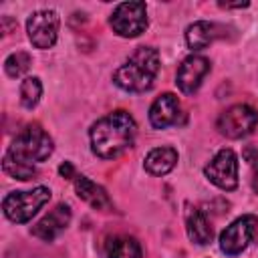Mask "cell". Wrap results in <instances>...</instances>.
Masks as SVG:
<instances>
[{"label": "cell", "mask_w": 258, "mask_h": 258, "mask_svg": "<svg viewBox=\"0 0 258 258\" xmlns=\"http://www.w3.org/2000/svg\"><path fill=\"white\" fill-rule=\"evenodd\" d=\"M137 125L127 111H113L93 123L89 137L91 149L101 159H115L135 141Z\"/></svg>", "instance_id": "obj_1"}, {"label": "cell", "mask_w": 258, "mask_h": 258, "mask_svg": "<svg viewBox=\"0 0 258 258\" xmlns=\"http://www.w3.org/2000/svg\"><path fill=\"white\" fill-rule=\"evenodd\" d=\"M159 73V52L151 46H139L115 73L113 83L129 93H143L153 87Z\"/></svg>", "instance_id": "obj_2"}, {"label": "cell", "mask_w": 258, "mask_h": 258, "mask_svg": "<svg viewBox=\"0 0 258 258\" xmlns=\"http://www.w3.org/2000/svg\"><path fill=\"white\" fill-rule=\"evenodd\" d=\"M52 149L54 145L50 135L40 125H28L18 133V137L12 141L6 153L28 163H38L44 161L52 153Z\"/></svg>", "instance_id": "obj_3"}, {"label": "cell", "mask_w": 258, "mask_h": 258, "mask_svg": "<svg viewBox=\"0 0 258 258\" xmlns=\"http://www.w3.org/2000/svg\"><path fill=\"white\" fill-rule=\"evenodd\" d=\"M48 200H50V189L44 185H38V187L28 189V191H10L2 200V210L10 222L24 224V222L32 220V216Z\"/></svg>", "instance_id": "obj_4"}, {"label": "cell", "mask_w": 258, "mask_h": 258, "mask_svg": "<svg viewBox=\"0 0 258 258\" xmlns=\"http://www.w3.org/2000/svg\"><path fill=\"white\" fill-rule=\"evenodd\" d=\"M258 125V113L244 103L232 105L226 111L220 113L218 117V131L228 137V139H242L246 135H250Z\"/></svg>", "instance_id": "obj_5"}, {"label": "cell", "mask_w": 258, "mask_h": 258, "mask_svg": "<svg viewBox=\"0 0 258 258\" xmlns=\"http://www.w3.org/2000/svg\"><path fill=\"white\" fill-rule=\"evenodd\" d=\"M111 28L123 38H135L147 28V8L145 2H123L119 4L111 18Z\"/></svg>", "instance_id": "obj_6"}, {"label": "cell", "mask_w": 258, "mask_h": 258, "mask_svg": "<svg viewBox=\"0 0 258 258\" xmlns=\"http://www.w3.org/2000/svg\"><path fill=\"white\" fill-rule=\"evenodd\" d=\"M258 228V218L254 214H244L236 218L230 226H226L220 234V250L226 256H238L248 248Z\"/></svg>", "instance_id": "obj_7"}, {"label": "cell", "mask_w": 258, "mask_h": 258, "mask_svg": "<svg viewBox=\"0 0 258 258\" xmlns=\"http://www.w3.org/2000/svg\"><path fill=\"white\" fill-rule=\"evenodd\" d=\"M208 181L224 191H232L238 187V155L232 149H220L210 163L204 167Z\"/></svg>", "instance_id": "obj_8"}, {"label": "cell", "mask_w": 258, "mask_h": 258, "mask_svg": "<svg viewBox=\"0 0 258 258\" xmlns=\"http://www.w3.org/2000/svg\"><path fill=\"white\" fill-rule=\"evenodd\" d=\"M58 24H60V18L56 10L44 8V10L32 12L26 20V32L30 42L36 48H52L58 36Z\"/></svg>", "instance_id": "obj_9"}, {"label": "cell", "mask_w": 258, "mask_h": 258, "mask_svg": "<svg viewBox=\"0 0 258 258\" xmlns=\"http://www.w3.org/2000/svg\"><path fill=\"white\" fill-rule=\"evenodd\" d=\"M208 73H210V60L200 54H189L187 58L181 60L177 75H175V83L181 93L194 95L200 89V85Z\"/></svg>", "instance_id": "obj_10"}, {"label": "cell", "mask_w": 258, "mask_h": 258, "mask_svg": "<svg viewBox=\"0 0 258 258\" xmlns=\"http://www.w3.org/2000/svg\"><path fill=\"white\" fill-rule=\"evenodd\" d=\"M71 224V208L69 204H56L44 218H40L34 226H32V236H36L42 242H52L54 238H58L67 226Z\"/></svg>", "instance_id": "obj_11"}, {"label": "cell", "mask_w": 258, "mask_h": 258, "mask_svg": "<svg viewBox=\"0 0 258 258\" xmlns=\"http://www.w3.org/2000/svg\"><path fill=\"white\" fill-rule=\"evenodd\" d=\"M177 115H179V101L173 93L159 95L149 107V123L155 129H165L173 125L177 121Z\"/></svg>", "instance_id": "obj_12"}, {"label": "cell", "mask_w": 258, "mask_h": 258, "mask_svg": "<svg viewBox=\"0 0 258 258\" xmlns=\"http://www.w3.org/2000/svg\"><path fill=\"white\" fill-rule=\"evenodd\" d=\"M75 191L93 210H99V212H111L113 210V202H111L109 194L99 183L89 179L87 175H77L75 177Z\"/></svg>", "instance_id": "obj_13"}, {"label": "cell", "mask_w": 258, "mask_h": 258, "mask_svg": "<svg viewBox=\"0 0 258 258\" xmlns=\"http://www.w3.org/2000/svg\"><path fill=\"white\" fill-rule=\"evenodd\" d=\"M185 232H187V238L198 246L210 244L214 236L208 218L196 206H185Z\"/></svg>", "instance_id": "obj_14"}, {"label": "cell", "mask_w": 258, "mask_h": 258, "mask_svg": "<svg viewBox=\"0 0 258 258\" xmlns=\"http://www.w3.org/2000/svg\"><path fill=\"white\" fill-rule=\"evenodd\" d=\"M220 26L208 20H198L194 24L187 26L185 30V42L191 50H202L206 46H210L218 36H220Z\"/></svg>", "instance_id": "obj_15"}, {"label": "cell", "mask_w": 258, "mask_h": 258, "mask_svg": "<svg viewBox=\"0 0 258 258\" xmlns=\"http://www.w3.org/2000/svg\"><path fill=\"white\" fill-rule=\"evenodd\" d=\"M177 163V151L173 147H155L145 155L143 167L151 175H165Z\"/></svg>", "instance_id": "obj_16"}, {"label": "cell", "mask_w": 258, "mask_h": 258, "mask_svg": "<svg viewBox=\"0 0 258 258\" xmlns=\"http://www.w3.org/2000/svg\"><path fill=\"white\" fill-rule=\"evenodd\" d=\"M105 254L107 258H141V246L135 238L119 234L107 240Z\"/></svg>", "instance_id": "obj_17"}, {"label": "cell", "mask_w": 258, "mask_h": 258, "mask_svg": "<svg viewBox=\"0 0 258 258\" xmlns=\"http://www.w3.org/2000/svg\"><path fill=\"white\" fill-rule=\"evenodd\" d=\"M2 169H4L6 175H10V177H14V179H20V181H26V179H30V177L36 175L34 163L16 159V157H12V155H8V153H4Z\"/></svg>", "instance_id": "obj_18"}, {"label": "cell", "mask_w": 258, "mask_h": 258, "mask_svg": "<svg viewBox=\"0 0 258 258\" xmlns=\"http://www.w3.org/2000/svg\"><path fill=\"white\" fill-rule=\"evenodd\" d=\"M40 95H42V83H40L38 77H26L20 83V103H22V107H26V109L36 107V103L40 101Z\"/></svg>", "instance_id": "obj_19"}, {"label": "cell", "mask_w": 258, "mask_h": 258, "mask_svg": "<svg viewBox=\"0 0 258 258\" xmlns=\"http://www.w3.org/2000/svg\"><path fill=\"white\" fill-rule=\"evenodd\" d=\"M30 64H32V58H30V54L24 52V50H16V52H12V54L4 60L6 75L12 77V79L24 75V73L30 69Z\"/></svg>", "instance_id": "obj_20"}, {"label": "cell", "mask_w": 258, "mask_h": 258, "mask_svg": "<svg viewBox=\"0 0 258 258\" xmlns=\"http://www.w3.org/2000/svg\"><path fill=\"white\" fill-rule=\"evenodd\" d=\"M58 173H60L62 177H67V179H73V177H77V175H75V167H73V163H71V161H64V163H60V167H58Z\"/></svg>", "instance_id": "obj_21"}, {"label": "cell", "mask_w": 258, "mask_h": 258, "mask_svg": "<svg viewBox=\"0 0 258 258\" xmlns=\"http://www.w3.org/2000/svg\"><path fill=\"white\" fill-rule=\"evenodd\" d=\"M222 8H246L248 2H238V4H220Z\"/></svg>", "instance_id": "obj_22"}, {"label": "cell", "mask_w": 258, "mask_h": 258, "mask_svg": "<svg viewBox=\"0 0 258 258\" xmlns=\"http://www.w3.org/2000/svg\"><path fill=\"white\" fill-rule=\"evenodd\" d=\"M252 187H254V191L258 194V167H256V171H254V177H252Z\"/></svg>", "instance_id": "obj_23"}]
</instances>
